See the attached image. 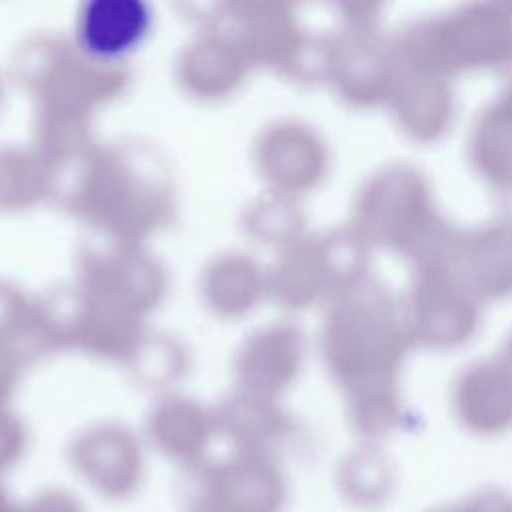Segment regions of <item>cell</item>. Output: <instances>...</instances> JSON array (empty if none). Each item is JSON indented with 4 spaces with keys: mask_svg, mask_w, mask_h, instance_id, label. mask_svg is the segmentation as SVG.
Listing matches in <instances>:
<instances>
[{
    "mask_svg": "<svg viewBox=\"0 0 512 512\" xmlns=\"http://www.w3.org/2000/svg\"><path fill=\"white\" fill-rule=\"evenodd\" d=\"M150 22V8L140 0H94L78 18V38L90 56L114 60L144 40Z\"/></svg>",
    "mask_w": 512,
    "mask_h": 512,
    "instance_id": "1",
    "label": "cell"
}]
</instances>
